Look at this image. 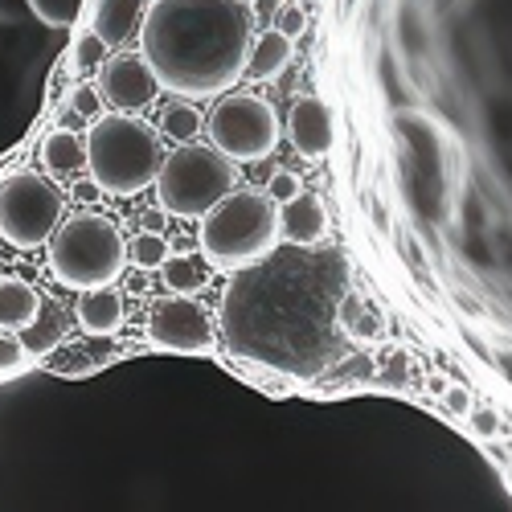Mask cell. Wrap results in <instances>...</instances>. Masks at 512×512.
<instances>
[{"label": "cell", "mask_w": 512, "mask_h": 512, "mask_svg": "<svg viewBox=\"0 0 512 512\" xmlns=\"http://www.w3.org/2000/svg\"><path fill=\"white\" fill-rule=\"evenodd\" d=\"M349 263L332 246L271 250L234 271L222 295V340L238 361L287 377H316L345 353Z\"/></svg>", "instance_id": "obj_1"}, {"label": "cell", "mask_w": 512, "mask_h": 512, "mask_svg": "<svg viewBox=\"0 0 512 512\" xmlns=\"http://www.w3.org/2000/svg\"><path fill=\"white\" fill-rule=\"evenodd\" d=\"M254 13L242 0H152L140 25V54L160 91L218 99L246 78Z\"/></svg>", "instance_id": "obj_2"}, {"label": "cell", "mask_w": 512, "mask_h": 512, "mask_svg": "<svg viewBox=\"0 0 512 512\" xmlns=\"http://www.w3.org/2000/svg\"><path fill=\"white\" fill-rule=\"evenodd\" d=\"M160 127L136 119V111L99 115L87 132V173L107 197H140L164 168Z\"/></svg>", "instance_id": "obj_3"}, {"label": "cell", "mask_w": 512, "mask_h": 512, "mask_svg": "<svg viewBox=\"0 0 512 512\" xmlns=\"http://www.w3.org/2000/svg\"><path fill=\"white\" fill-rule=\"evenodd\" d=\"M279 201L263 189H234L230 197H222L213 205L205 218H201V230H197V242H201V254L209 259V267L218 271H242V267H254L259 259H267L271 250H279Z\"/></svg>", "instance_id": "obj_4"}, {"label": "cell", "mask_w": 512, "mask_h": 512, "mask_svg": "<svg viewBox=\"0 0 512 512\" xmlns=\"http://www.w3.org/2000/svg\"><path fill=\"white\" fill-rule=\"evenodd\" d=\"M46 246L50 275L70 291L111 287L127 267V242L107 213H74L54 230Z\"/></svg>", "instance_id": "obj_5"}, {"label": "cell", "mask_w": 512, "mask_h": 512, "mask_svg": "<svg viewBox=\"0 0 512 512\" xmlns=\"http://www.w3.org/2000/svg\"><path fill=\"white\" fill-rule=\"evenodd\" d=\"M238 189V160L213 144H177L164 156L156 177V201L168 218H205V213Z\"/></svg>", "instance_id": "obj_6"}, {"label": "cell", "mask_w": 512, "mask_h": 512, "mask_svg": "<svg viewBox=\"0 0 512 512\" xmlns=\"http://www.w3.org/2000/svg\"><path fill=\"white\" fill-rule=\"evenodd\" d=\"M66 222V193L54 177L13 168L0 177V238L17 250H37Z\"/></svg>", "instance_id": "obj_7"}, {"label": "cell", "mask_w": 512, "mask_h": 512, "mask_svg": "<svg viewBox=\"0 0 512 512\" xmlns=\"http://www.w3.org/2000/svg\"><path fill=\"white\" fill-rule=\"evenodd\" d=\"M209 144L238 164L267 160L279 144V111L250 91H226L209 115Z\"/></svg>", "instance_id": "obj_8"}, {"label": "cell", "mask_w": 512, "mask_h": 512, "mask_svg": "<svg viewBox=\"0 0 512 512\" xmlns=\"http://www.w3.org/2000/svg\"><path fill=\"white\" fill-rule=\"evenodd\" d=\"M148 340L168 353H213L218 328L193 295H164L148 312Z\"/></svg>", "instance_id": "obj_9"}, {"label": "cell", "mask_w": 512, "mask_h": 512, "mask_svg": "<svg viewBox=\"0 0 512 512\" xmlns=\"http://www.w3.org/2000/svg\"><path fill=\"white\" fill-rule=\"evenodd\" d=\"M95 91L115 111H144L160 95V82H156V74H152L144 54H119L115 50V58H107L99 66Z\"/></svg>", "instance_id": "obj_10"}, {"label": "cell", "mask_w": 512, "mask_h": 512, "mask_svg": "<svg viewBox=\"0 0 512 512\" xmlns=\"http://www.w3.org/2000/svg\"><path fill=\"white\" fill-rule=\"evenodd\" d=\"M287 140L304 160H324L332 152V115L324 99L300 95L287 111Z\"/></svg>", "instance_id": "obj_11"}, {"label": "cell", "mask_w": 512, "mask_h": 512, "mask_svg": "<svg viewBox=\"0 0 512 512\" xmlns=\"http://www.w3.org/2000/svg\"><path fill=\"white\" fill-rule=\"evenodd\" d=\"M279 230L291 246H320L328 242V209L316 193H295L279 205Z\"/></svg>", "instance_id": "obj_12"}, {"label": "cell", "mask_w": 512, "mask_h": 512, "mask_svg": "<svg viewBox=\"0 0 512 512\" xmlns=\"http://www.w3.org/2000/svg\"><path fill=\"white\" fill-rule=\"evenodd\" d=\"M152 0H95L91 9V29L107 41L111 50H123L132 37H140V25L148 17Z\"/></svg>", "instance_id": "obj_13"}, {"label": "cell", "mask_w": 512, "mask_h": 512, "mask_svg": "<svg viewBox=\"0 0 512 512\" xmlns=\"http://www.w3.org/2000/svg\"><path fill=\"white\" fill-rule=\"evenodd\" d=\"M78 324L87 328L91 336H111L123 324V295L111 287H91V291H78V304H74Z\"/></svg>", "instance_id": "obj_14"}, {"label": "cell", "mask_w": 512, "mask_h": 512, "mask_svg": "<svg viewBox=\"0 0 512 512\" xmlns=\"http://www.w3.org/2000/svg\"><path fill=\"white\" fill-rule=\"evenodd\" d=\"M291 41L283 29H263V33H254L250 41V58H246V74L254 82H271L283 74V66H291Z\"/></svg>", "instance_id": "obj_15"}, {"label": "cell", "mask_w": 512, "mask_h": 512, "mask_svg": "<svg viewBox=\"0 0 512 512\" xmlns=\"http://www.w3.org/2000/svg\"><path fill=\"white\" fill-rule=\"evenodd\" d=\"M37 312H41V291L29 279H21V275L0 279V328L21 332L37 320Z\"/></svg>", "instance_id": "obj_16"}, {"label": "cell", "mask_w": 512, "mask_h": 512, "mask_svg": "<svg viewBox=\"0 0 512 512\" xmlns=\"http://www.w3.org/2000/svg\"><path fill=\"white\" fill-rule=\"evenodd\" d=\"M209 259L205 254H168L160 263V279L173 295H197L209 287Z\"/></svg>", "instance_id": "obj_17"}, {"label": "cell", "mask_w": 512, "mask_h": 512, "mask_svg": "<svg viewBox=\"0 0 512 512\" xmlns=\"http://www.w3.org/2000/svg\"><path fill=\"white\" fill-rule=\"evenodd\" d=\"M41 164L50 173H74V168L87 164V140L78 132H66V127H54V132L41 140Z\"/></svg>", "instance_id": "obj_18"}, {"label": "cell", "mask_w": 512, "mask_h": 512, "mask_svg": "<svg viewBox=\"0 0 512 512\" xmlns=\"http://www.w3.org/2000/svg\"><path fill=\"white\" fill-rule=\"evenodd\" d=\"M17 336H21V345H25L29 357H50V353L58 349V340H62V312L41 304L37 320H33L29 328H21Z\"/></svg>", "instance_id": "obj_19"}, {"label": "cell", "mask_w": 512, "mask_h": 512, "mask_svg": "<svg viewBox=\"0 0 512 512\" xmlns=\"http://www.w3.org/2000/svg\"><path fill=\"white\" fill-rule=\"evenodd\" d=\"M156 127H160V136L185 144V140H193V136L201 132V115H197V107H193L189 99H181V103H173V107L160 111V123H156Z\"/></svg>", "instance_id": "obj_20"}, {"label": "cell", "mask_w": 512, "mask_h": 512, "mask_svg": "<svg viewBox=\"0 0 512 512\" xmlns=\"http://www.w3.org/2000/svg\"><path fill=\"white\" fill-rule=\"evenodd\" d=\"M103 357H111V353H107V349L95 353V349H87V345H62V349L50 353V369H58V373H66V377H78V373H91V369L107 365Z\"/></svg>", "instance_id": "obj_21"}, {"label": "cell", "mask_w": 512, "mask_h": 512, "mask_svg": "<svg viewBox=\"0 0 512 512\" xmlns=\"http://www.w3.org/2000/svg\"><path fill=\"white\" fill-rule=\"evenodd\" d=\"M168 238L160 234V230H144V234H136L132 242H127V263H136V267H144V271H160V263L168 259Z\"/></svg>", "instance_id": "obj_22"}, {"label": "cell", "mask_w": 512, "mask_h": 512, "mask_svg": "<svg viewBox=\"0 0 512 512\" xmlns=\"http://www.w3.org/2000/svg\"><path fill=\"white\" fill-rule=\"evenodd\" d=\"M25 5L41 25H54V29H70L82 13V0H25Z\"/></svg>", "instance_id": "obj_23"}, {"label": "cell", "mask_w": 512, "mask_h": 512, "mask_svg": "<svg viewBox=\"0 0 512 512\" xmlns=\"http://www.w3.org/2000/svg\"><path fill=\"white\" fill-rule=\"evenodd\" d=\"M107 54H111V46H107V41H103L95 29H87V33L74 41V70H82V74L99 70V66L107 62Z\"/></svg>", "instance_id": "obj_24"}, {"label": "cell", "mask_w": 512, "mask_h": 512, "mask_svg": "<svg viewBox=\"0 0 512 512\" xmlns=\"http://www.w3.org/2000/svg\"><path fill=\"white\" fill-rule=\"evenodd\" d=\"M25 357H29V353H25V345H21V336H13V332L0 328V373L21 369Z\"/></svg>", "instance_id": "obj_25"}, {"label": "cell", "mask_w": 512, "mask_h": 512, "mask_svg": "<svg viewBox=\"0 0 512 512\" xmlns=\"http://www.w3.org/2000/svg\"><path fill=\"white\" fill-rule=\"evenodd\" d=\"M267 193H271V197H275V201L283 205V201H291L295 193H304V181L295 177V173H287V168H283V173H275V177H271Z\"/></svg>", "instance_id": "obj_26"}, {"label": "cell", "mask_w": 512, "mask_h": 512, "mask_svg": "<svg viewBox=\"0 0 512 512\" xmlns=\"http://www.w3.org/2000/svg\"><path fill=\"white\" fill-rule=\"evenodd\" d=\"M304 25H308V13H304L300 5H283V9H279L275 29H283L287 37H300V33H304Z\"/></svg>", "instance_id": "obj_27"}, {"label": "cell", "mask_w": 512, "mask_h": 512, "mask_svg": "<svg viewBox=\"0 0 512 512\" xmlns=\"http://www.w3.org/2000/svg\"><path fill=\"white\" fill-rule=\"evenodd\" d=\"M70 99H74V111H78V115H95V111H99V103H103V99H99V91H74Z\"/></svg>", "instance_id": "obj_28"}, {"label": "cell", "mask_w": 512, "mask_h": 512, "mask_svg": "<svg viewBox=\"0 0 512 512\" xmlns=\"http://www.w3.org/2000/svg\"><path fill=\"white\" fill-rule=\"evenodd\" d=\"M472 422H476V435H484V439H492V435L500 431V418H496L492 410H476Z\"/></svg>", "instance_id": "obj_29"}, {"label": "cell", "mask_w": 512, "mask_h": 512, "mask_svg": "<svg viewBox=\"0 0 512 512\" xmlns=\"http://www.w3.org/2000/svg\"><path fill=\"white\" fill-rule=\"evenodd\" d=\"M21 9H29L25 0H0V21H17Z\"/></svg>", "instance_id": "obj_30"}, {"label": "cell", "mask_w": 512, "mask_h": 512, "mask_svg": "<svg viewBox=\"0 0 512 512\" xmlns=\"http://www.w3.org/2000/svg\"><path fill=\"white\" fill-rule=\"evenodd\" d=\"M447 402H451L455 410H467V398H463V390H451V394H447Z\"/></svg>", "instance_id": "obj_31"}, {"label": "cell", "mask_w": 512, "mask_h": 512, "mask_svg": "<svg viewBox=\"0 0 512 512\" xmlns=\"http://www.w3.org/2000/svg\"><path fill=\"white\" fill-rule=\"evenodd\" d=\"M500 369H504V377L512 381V353H504V357H500Z\"/></svg>", "instance_id": "obj_32"}, {"label": "cell", "mask_w": 512, "mask_h": 512, "mask_svg": "<svg viewBox=\"0 0 512 512\" xmlns=\"http://www.w3.org/2000/svg\"><path fill=\"white\" fill-rule=\"evenodd\" d=\"M504 480H508V488H512V463H508V472H504Z\"/></svg>", "instance_id": "obj_33"}]
</instances>
